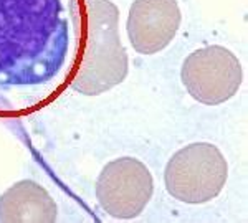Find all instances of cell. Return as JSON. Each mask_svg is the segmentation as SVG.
I'll return each mask as SVG.
<instances>
[{
    "label": "cell",
    "mask_w": 248,
    "mask_h": 223,
    "mask_svg": "<svg viewBox=\"0 0 248 223\" xmlns=\"http://www.w3.org/2000/svg\"><path fill=\"white\" fill-rule=\"evenodd\" d=\"M154 192L149 169L134 157H119L105 165L96 182V198L114 218L129 220L142 213Z\"/></svg>",
    "instance_id": "cell-5"
},
{
    "label": "cell",
    "mask_w": 248,
    "mask_h": 223,
    "mask_svg": "<svg viewBox=\"0 0 248 223\" xmlns=\"http://www.w3.org/2000/svg\"><path fill=\"white\" fill-rule=\"evenodd\" d=\"M229 165L218 147L195 142L182 147L166 165V189L184 204H205L214 200L225 187Z\"/></svg>",
    "instance_id": "cell-3"
},
{
    "label": "cell",
    "mask_w": 248,
    "mask_h": 223,
    "mask_svg": "<svg viewBox=\"0 0 248 223\" xmlns=\"http://www.w3.org/2000/svg\"><path fill=\"white\" fill-rule=\"evenodd\" d=\"M177 0H134L127 17V37L141 55H154L166 48L181 27Z\"/></svg>",
    "instance_id": "cell-6"
},
{
    "label": "cell",
    "mask_w": 248,
    "mask_h": 223,
    "mask_svg": "<svg viewBox=\"0 0 248 223\" xmlns=\"http://www.w3.org/2000/svg\"><path fill=\"white\" fill-rule=\"evenodd\" d=\"M83 45L71 88L94 96L119 85L127 74V55L118 33V7L111 0H83Z\"/></svg>",
    "instance_id": "cell-2"
},
{
    "label": "cell",
    "mask_w": 248,
    "mask_h": 223,
    "mask_svg": "<svg viewBox=\"0 0 248 223\" xmlns=\"http://www.w3.org/2000/svg\"><path fill=\"white\" fill-rule=\"evenodd\" d=\"M83 0H0V118L38 111L77 73Z\"/></svg>",
    "instance_id": "cell-1"
},
{
    "label": "cell",
    "mask_w": 248,
    "mask_h": 223,
    "mask_svg": "<svg viewBox=\"0 0 248 223\" xmlns=\"http://www.w3.org/2000/svg\"><path fill=\"white\" fill-rule=\"evenodd\" d=\"M57 213L50 193L33 180H20L0 195V222L51 223Z\"/></svg>",
    "instance_id": "cell-7"
},
{
    "label": "cell",
    "mask_w": 248,
    "mask_h": 223,
    "mask_svg": "<svg viewBox=\"0 0 248 223\" xmlns=\"http://www.w3.org/2000/svg\"><path fill=\"white\" fill-rule=\"evenodd\" d=\"M181 78L195 101L217 106L237 94L242 85V65L225 46L212 45L186 58Z\"/></svg>",
    "instance_id": "cell-4"
}]
</instances>
